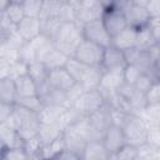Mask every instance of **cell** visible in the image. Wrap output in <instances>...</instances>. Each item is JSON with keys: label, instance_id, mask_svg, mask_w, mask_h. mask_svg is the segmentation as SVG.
<instances>
[{"label": "cell", "instance_id": "obj_36", "mask_svg": "<svg viewBox=\"0 0 160 160\" xmlns=\"http://www.w3.org/2000/svg\"><path fill=\"white\" fill-rule=\"evenodd\" d=\"M141 74H142V71H141L138 66L128 64L126 68L124 69V80H125L126 84L134 85V84L138 81V79L140 78Z\"/></svg>", "mask_w": 160, "mask_h": 160}, {"label": "cell", "instance_id": "obj_30", "mask_svg": "<svg viewBox=\"0 0 160 160\" xmlns=\"http://www.w3.org/2000/svg\"><path fill=\"white\" fill-rule=\"evenodd\" d=\"M138 160H160V149L146 142L138 148Z\"/></svg>", "mask_w": 160, "mask_h": 160}, {"label": "cell", "instance_id": "obj_4", "mask_svg": "<svg viewBox=\"0 0 160 160\" xmlns=\"http://www.w3.org/2000/svg\"><path fill=\"white\" fill-rule=\"evenodd\" d=\"M104 2L105 11L102 14V24L105 29L108 30L109 35L111 39L124 31L128 28V22L124 15V11L120 6V1H110V2Z\"/></svg>", "mask_w": 160, "mask_h": 160}, {"label": "cell", "instance_id": "obj_11", "mask_svg": "<svg viewBox=\"0 0 160 160\" xmlns=\"http://www.w3.org/2000/svg\"><path fill=\"white\" fill-rule=\"evenodd\" d=\"M46 84L50 89L68 91L76 84V81L74 80V78L70 75V72L65 68H59V69H54L49 71Z\"/></svg>", "mask_w": 160, "mask_h": 160}, {"label": "cell", "instance_id": "obj_17", "mask_svg": "<svg viewBox=\"0 0 160 160\" xmlns=\"http://www.w3.org/2000/svg\"><path fill=\"white\" fill-rule=\"evenodd\" d=\"M136 39H138V30L128 26L124 31H121L120 34H118L111 39V45L121 51H126L132 48H136Z\"/></svg>", "mask_w": 160, "mask_h": 160}, {"label": "cell", "instance_id": "obj_43", "mask_svg": "<svg viewBox=\"0 0 160 160\" xmlns=\"http://www.w3.org/2000/svg\"><path fill=\"white\" fill-rule=\"evenodd\" d=\"M10 68H11V62L0 59V80L10 79Z\"/></svg>", "mask_w": 160, "mask_h": 160}, {"label": "cell", "instance_id": "obj_7", "mask_svg": "<svg viewBox=\"0 0 160 160\" xmlns=\"http://www.w3.org/2000/svg\"><path fill=\"white\" fill-rule=\"evenodd\" d=\"M105 104L106 100L104 94L99 89H94V90H85L74 102L72 108L76 111H79L82 116H89L96 110L101 109Z\"/></svg>", "mask_w": 160, "mask_h": 160}, {"label": "cell", "instance_id": "obj_13", "mask_svg": "<svg viewBox=\"0 0 160 160\" xmlns=\"http://www.w3.org/2000/svg\"><path fill=\"white\" fill-rule=\"evenodd\" d=\"M128 65L125 52L119 50L118 48L110 45L104 50L101 69L102 70H112V69H125Z\"/></svg>", "mask_w": 160, "mask_h": 160}, {"label": "cell", "instance_id": "obj_29", "mask_svg": "<svg viewBox=\"0 0 160 160\" xmlns=\"http://www.w3.org/2000/svg\"><path fill=\"white\" fill-rule=\"evenodd\" d=\"M42 4H44V1H41V0H25V1H21L25 18L40 19L41 10H42Z\"/></svg>", "mask_w": 160, "mask_h": 160}, {"label": "cell", "instance_id": "obj_44", "mask_svg": "<svg viewBox=\"0 0 160 160\" xmlns=\"http://www.w3.org/2000/svg\"><path fill=\"white\" fill-rule=\"evenodd\" d=\"M158 45H159V46H160V40H159V42H158Z\"/></svg>", "mask_w": 160, "mask_h": 160}, {"label": "cell", "instance_id": "obj_18", "mask_svg": "<svg viewBox=\"0 0 160 160\" xmlns=\"http://www.w3.org/2000/svg\"><path fill=\"white\" fill-rule=\"evenodd\" d=\"M62 139H64V142H65V148L66 149H70L78 154H82L85 146L88 145V141L72 128V126H69L68 129L64 130L62 132Z\"/></svg>", "mask_w": 160, "mask_h": 160}, {"label": "cell", "instance_id": "obj_32", "mask_svg": "<svg viewBox=\"0 0 160 160\" xmlns=\"http://www.w3.org/2000/svg\"><path fill=\"white\" fill-rule=\"evenodd\" d=\"M1 160H31L24 148L1 149Z\"/></svg>", "mask_w": 160, "mask_h": 160}, {"label": "cell", "instance_id": "obj_35", "mask_svg": "<svg viewBox=\"0 0 160 160\" xmlns=\"http://www.w3.org/2000/svg\"><path fill=\"white\" fill-rule=\"evenodd\" d=\"M28 69H29V64H26L21 60L12 62L11 68H10V79L15 81L16 79L28 75Z\"/></svg>", "mask_w": 160, "mask_h": 160}, {"label": "cell", "instance_id": "obj_33", "mask_svg": "<svg viewBox=\"0 0 160 160\" xmlns=\"http://www.w3.org/2000/svg\"><path fill=\"white\" fill-rule=\"evenodd\" d=\"M138 159V148L125 144L118 152L111 155V160H136Z\"/></svg>", "mask_w": 160, "mask_h": 160}, {"label": "cell", "instance_id": "obj_1", "mask_svg": "<svg viewBox=\"0 0 160 160\" xmlns=\"http://www.w3.org/2000/svg\"><path fill=\"white\" fill-rule=\"evenodd\" d=\"M8 121L11 124V126L16 130V132L24 141L38 136L41 125L38 112L30 111L19 105L14 106L12 116Z\"/></svg>", "mask_w": 160, "mask_h": 160}, {"label": "cell", "instance_id": "obj_10", "mask_svg": "<svg viewBox=\"0 0 160 160\" xmlns=\"http://www.w3.org/2000/svg\"><path fill=\"white\" fill-rule=\"evenodd\" d=\"M124 80V69H112V70H102V75L100 79L99 90L105 95L118 91L122 84Z\"/></svg>", "mask_w": 160, "mask_h": 160}, {"label": "cell", "instance_id": "obj_31", "mask_svg": "<svg viewBox=\"0 0 160 160\" xmlns=\"http://www.w3.org/2000/svg\"><path fill=\"white\" fill-rule=\"evenodd\" d=\"M15 105H19L24 109H28L30 111H34V112H39L41 110V108L44 106L42 104V100L39 95L36 96H30V98H21V99H18L16 100V104Z\"/></svg>", "mask_w": 160, "mask_h": 160}, {"label": "cell", "instance_id": "obj_41", "mask_svg": "<svg viewBox=\"0 0 160 160\" xmlns=\"http://www.w3.org/2000/svg\"><path fill=\"white\" fill-rule=\"evenodd\" d=\"M148 28L151 31V34L154 35L155 40L159 42V40H160V18H150Z\"/></svg>", "mask_w": 160, "mask_h": 160}, {"label": "cell", "instance_id": "obj_9", "mask_svg": "<svg viewBox=\"0 0 160 160\" xmlns=\"http://www.w3.org/2000/svg\"><path fill=\"white\" fill-rule=\"evenodd\" d=\"M82 38L88 41H91L104 49L111 45V36L105 29L102 20H95L82 26Z\"/></svg>", "mask_w": 160, "mask_h": 160}, {"label": "cell", "instance_id": "obj_38", "mask_svg": "<svg viewBox=\"0 0 160 160\" xmlns=\"http://www.w3.org/2000/svg\"><path fill=\"white\" fill-rule=\"evenodd\" d=\"M146 142L160 149V125H149Z\"/></svg>", "mask_w": 160, "mask_h": 160}, {"label": "cell", "instance_id": "obj_39", "mask_svg": "<svg viewBox=\"0 0 160 160\" xmlns=\"http://www.w3.org/2000/svg\"><path fill=\"white\" fill-rule=\"evenodd\" d=\"M51 160H82V158L80 154L65 148L61 151H59Z\"/></svg>", "mask_w": 160, "mask_h": 160}, {"label": "cell", "instance_id": "obj_2", "mask_svg": "<svg viewBox=\"0 0 160 160\" xmlns=\"http://www.w3.org/2000/svg\"><path fill=\"white\" fill-rule=\"evenodd\" d=\"M82 28L79 24L71 21L62 22L52 41L59 50H61L68 56L72 58L76 48L82 41Z\"/></svg>", "mask_w": 160, "mask_h": 160}, {"label": "cell", "instance_id": "obj_3", "mask_svg": "<svg viewBox=\"0 0 160 160\" xmlns=\"http://www.w3.org/2000/svg\"><path fill=\"white\" fill-rule=\"evenodd\" d=\"M148 0H130V1H120V6L124 11L128 26L140 30L148 26L150 15L146 10Z\"/></svg>", "mask_w": 160, "mask_h": 160}, {"label": "cell", "instance_id": "obj_14", "mask_svg": "<svg viewBox=\"0 0 160 160\" xmlns=\"http://www.w3.org/2000/svg\"><path fill=\"white\" fill-rule=\"evenodd\" d=\"M102 144L106 148V150L114 155L115 152H118L125 144H126V140H125V135H124V131L119 126H110L106 132L102 136Z\"/></svg>", "mask_w": 160, "mask_h": 160}, {"label": "cell", "instance_id": "obj_34", "mask_svg": "<svg viewBox=\"0 0 160 160\" xmlns=\"http://www.w3.org/2000/svg\"><path fill=\"white\" fill-rule=\"evenodd\" d=\"M145 99H146L148 106H150V105H160V80L154 81V84L146 91Z\"/></svg>", "mask_w": 160, "mask_h": 160}, {"label": "cell", "instance_id": "obj_15", "mask_svg": "<svg viewBox=\"0 0 160 160\" xmlns=\"http://www.w3.org/2000/svg\"><path fill=\"white\" fill-rule=\"evenodd\" d=\"M16 30L25 41H31L42 34L40 19H34V18H24L16 25Z\"/></svg>", "mask_w": 160, "mask_h": 160}, {"label": "cell", "instance_id": "obj_6", "mask_svg": "<svg viewBox=\"0 0 160 160\" xmlns=\"http://www.w3.org/2000/svg\"><path fill=\"white\" fill-rule=\"evenodd\" d=\"M149 124L139 115H132L122 128L126 144L132 146H141L146 144Z\"/></svg>", "mask_w": 160, "mask_h": 160}, {"label": "cell", "instance_id": "obj_8", "mask_svg": "<svg viewBox=\"0 0 160 160\" xmlns=\"http://www.w3.org/2000/svg\"><path fill=\"white\" fill-rule=\"evenodd\" d=\"M104 50H105L104 48L82 39V41L76 48L72 58H75L76 60H79L80 62H82L88 66L101 68Z\"/></svg>", "mask_w": 160, "mask_h": 160}, {"label": "cell", "instance_id": "obj_42", "mask_svg": "<svg viewBox=\"0 0 160 160\" xmlns=\"http://www.w3.org/2000/svg\"><path fill=\"white\" fill-rule=\"evenodd\" d=\"M146 10L150 18H160V0H148Z\"/></svg>", "mask_w": 160, "mask_h": 160}, {"label": "cell", "instance_id": "obj_25", "mask_svg": "<svg viewBox=\"0 0 160 160\" xmlns=\"http://www.w3.org/2000/svg\"><path fill=\"white\" fill-rule=\"evenodd\" d=\"M18 100L15 81L11 79H2L0 80V102L15 105Z\"/></svg>", "mask_w": 160, "mask_h": 160}, {"label": "cell", "instance_id": "obj_40", "mask_svg": "<svg viewBox=\"0 0 160 160\" xmlns=\"http://www.w3.org/2000/svg\"><path fill=\"white\" fill-rule=\"evenodd\" d=\"M14 106L11 104H5V102H0V124L8 121L14 112Z\"/></svg>", "mask_w": 160, "mask_h": 160}, {"label": "cell", "instance_id": "obj_12", "mask_svg": "<svg viewBox=\"0 0 160 160\" xmlns=\"http://www.w3.org/2000/svg\"><path fill=\"white\" fill-rule=\"evenodd\" d=\"M89 118V121L92 126V129L101 136V140H102V136L106 132V130L112 126V118H111V109L105 104L101 109L96 110L95 112H92L91 115L88 116Z\"/></svg>", "mask_w": 160, "mask_h": 160}, {"label": "cell", "instance_id": "obj_37", "mask_svg": "<svg viewBox=\"0 0 160 160\" xmlns=\"http://www.w3.org/2000/svg\"><path fill=\"white\" fill-rule=\"evenodd\" d=\"M154 81H155V80L152 79L151 75H149V74H146V72H142V74L140 75V78L138 79V81L134 84V86H135L139 91L146 94V91L150 89V86L154 84Z\"/></svg>", "mask_w": 160, "mask_h": 160}, {"label": "cell", "instance_id": "obj_21", "mask_svg": "<svg viewBox=\"0 0 160 160\" xmlns=\"http://www.w3.org/2000/svg\"><path fill=\"white\" fill-rule=\"evenodd\" d=\"M15 89H16V95L18 99L21 98H30V96H36L39 95L38 91V85L35 81L29 76L25 75L22 78H19L15 80Z\"/></svg>", "mask_w": 160, "mask_h": 160}, {"label": "cell", "instance_id": "obj_23", "mask_svg": "<svg viewBox=\"0 0 160 160\" xmlns=\"http://www.w3.org/2000/svg\"><path fill=\"white\" fill-rule=\"evenodd\" d=\"M91 68L92 66H88V65L80 62L79 60H76L75 58H70L65 65V69L70 72V75L74 78V80L78 84H81L85 80V78L88 76Z\"/></svg>", "mask_w": 160, "mask_h": 160}, {"label": "cell", "instance_id": "obj_26", "mask_svg": "<svg viewBox=\"0 0 160 160\" xmlns=\"http://www.w3.org/2000/svg\"><path fill=\"white\" fill-rule=\"evenodd\" d=\"M69 59H70V56H68L66 54H64L61 50H59L55 46L49 52V55L44 59L42 62L46 65V68L49 70H54V69H59V68H65Z\"/></svg>", "mask_w": 160, "mask_h": 160}, {"label": "cell", "instance_id": "obj_20", "mask_svg": "<svg viewBox=\"0 0 160 160\" xmlns=\"http://www.w3.org/2000/svg\"><path fill=\"white\" fill-rule=\"evenodd\" d=\"M64 130L56 125V124H41L40 129H39V134L38 138L41 141L42 146L50 145L51 142H54L55 140L60 139L62 136Z\"/></svg>", "mask_w": 160, "mask_h": 160}, {"label": "cell", "instance_id": "obj_27", "mask_svg": "<svg viewBox=\"0 0 160 160\" xmlns=\"http://www.w3.org/2000/svg\"><path fill=\"white\" fill-rule=\"evenodd\" d=\"M0 12H4L14 25H18V24L25 18L21 1L10 0V4H9V6L6 8V10H5V11H0Z\"/></svg>", "mask_w": 160, "mask_h": 160}, {"label": "cell", "instance_id": "obj_28", "mask_svg": "<svg viewBox=\"0 0 160 160\" xmlns=\"http://www.w3.org/2000/svg\"><path fill=\"white\" fill-rule=\"evenodd\" d=\"M155 44H158V41L155 40L154 35L151 34V31L149 30L148 26L138 30V39H136V48L142 49V50H148L151 46H154Z\"/></svg>", "mask_w": 160, "mask_h": 160}, {"label": "cell", "instance_id": "obj_24", "mask_svg": "<svg viewBox=\"0 0 160 160\" xmlns=\"http://www.w3.org/2000/svg\"><path fill=\"white\" fill-rule=\"evenodd\" d=\"M49 69L46 68V65L41 61H34L31 64H29V69H28V75L35 81V84L39 86L44 85L48 80V75H49Z\"/></svg>", "mask_w": 160, "mask_h": 160}, {"label": "cell", "instance_id": "obj_5", "mask_svg": "<svg viewBox=\"0 0 160 160\" xmlns=\"http://www.w3.org/2000/svg\"><path fill=\"white\" fill-rule=\"evenodd\" d=\"M75 5V22L81 28L91 21L102 18L105 6L102 1L86 0V1H74Z\"/></svg>", "mask_w": 160, "mask_h": 160}, {"label": "cell", "instance_id": "obj_16", "mask_svg": "<svg viewBox=\"0 0 160 160\" xmlns=\"http://www.w3.org/2000/svg\"><path fill=\"white\" fill-rule=\"evenodd\" d=\"M0 139H1V149L22 148L24 145V140L19 136V134L9 121L0 124Z\"/></svg>", "mask_w": 160, "mask_h": 160}, {"label": "cell", "instance_id": "obj_22", "mask_svg": "<svg viewBox=\"0 0 160 160\" xmlns=\"http://www.w3.org/2000/svg\"><path fill=\"white\" fill-rule=\"evenodd\" d=\"M66 108L56 106V105H44L41 110L38 112L41 124H59L61 115L64 114Z\"/></svg>", "mask_w": 160, "mask_h": 160}, {"label": "cell", "instance_id": "obj_19", "mask_svg": "<svg viewBox=\"0 0 160 160\" xmlns=\"http://www.w3.org/2000/svg\"><path fill=\"white\" fill-rule=\"evenodd\" d=\"M82 160H111V154L106 150L102 141L88 142L82 154Z\"/></svg>", "mask_w": 160, "mask_h": 160}]
</instances>
